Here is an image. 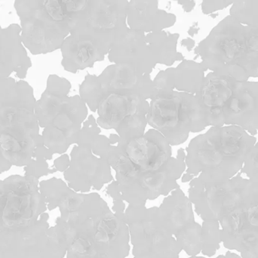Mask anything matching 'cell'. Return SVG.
Wrapping results in <instances>:
<instances>
[{
  "label": "cell",
  "instance_id": "obj_1",
  "mask_svg": "<svg viewBox=\"0 0 258 258\" xmlns=\"http://www.w3.org/2000/svg\"><path fill=\"white\" fill-rule=\"evenodd\" d=\"M57 208L68 243L67 258H125L130 251L128 225L97 192L79 193L68 186Z\"/></svg>",
  "mask_w": 258,
  "mask_h": 258
},
{
  "label": "cell",
  "instance_id": "obj_2",
  "mask_svg": "<svg viewBox=\"0 0 258 258\" xmlns=\"http://www.w3.org/2000/svg\"><path fill=\"white\" fill-rule=\"evenodd\" d=\"M211 72L238 82L258 79V26H245L228 15L194 49Z\"/></svg>",
  "mask_w": 258,
  "mask_h": 258
},
{
  "label": "cell",
  "instance_id": "obj_3",
  "mask_svg": "<svg viewBox=\"0 0 258 258\" xmlns=\"http://www.w3.org/2000/svg\"><path fill=\"white\" fill-rule=\"evenodd\" d=\"M256 142L254 136L237 126L211 127L186 147V173L208 181L230 180L240 173Z\"/></svg>",
  "mask_w": 258,
  "mask_h": 258
},
{
  "label": "cell",
  "instance_id": "obj_4",
  "mask_svg": "<svg viewBox=\"0 0 258 258\" xmlns=\"http://www.w3.org/2000/svg\"><path fill=\"white\" fill-rule=\"evenodd\" d=\"M225 195L218 220L221 242L242 258H258V189L239 173Z\"/></svg>",
  "mask_w": 258,
  "mask_h": 258
},
{
  "label": "cell",
  "instance_id": "obj_5",
  "mask_svg": "<svg viewBox=\"0 0 258 258\" xmlns=\"http://www.w3.org/2000/svg\"><path fill=\"white\" fill-rule=\"evenodd\" d=\"M14 7L21 22L23 44L32 55L61 48L71 33L68 0H17Z\"/></svg>",
  "mask_w": 258,
  "mask_h": 258
},
{
  "label": "cell",
  "instance_id": "obj_6",
  "mask_svg": "<svg viewBox=\"0 0 258 258\" xmlns=\"http://www.w3.org/2000/svg\"><path fill=\"white\" fill-rule=\"evenodd\" d=\"M110 166L116 171V181L122 201L128 205L146 206L148 200L168 196L180 188L177 180L186 171L184 161L171 158L166 168L151 174H143L135 169L130 160L116 145L108 159Z\"/></svg>",
  "mask_w": 258,
  "mask_h": 258
},
{
  "label": "cell",
  "instance_id": "obj_7",
  "mask_svg": "<svg viewBox=\"0 0 258 258\" xmlns=\"http://www.w3.org/2000/svg\"><path fill=\"white\" fill-rule=\"evenodd\" d=\"M71 35L92 38L107 46L122 37L127 24V0H68Z\"/></svg>",
  "mask_w": 258,
  "mask_h": 258
},
{
  "label": "cell",
  "instance_id": "obj_8",
  "mask_svg": "<svg viewBox=\"0 0 258 258\" xmlns=\"http://www.w3.org/2000/svg\"><path fill=\"white\" fill-rule=\"evenodd\" d=\"M39 185L38 179L29 176L0 180V233L32 227L48 210Z\"/></svg>",
  "mask_w": 258,
  "mask_h": 258
},
{
  "label": "cell",
  "instance_id": "obj_9",
  "mask_svg": "<svg viewBox=\"0 0 258 258\" xmlns=\"http://www.w3.org/2000/svg\"><path fill=\"white\" fill-rule=\"evenodd\" d=\"M125 221L134 258H180L181 248L161 224L157 207L128 205Z\"/></svg>",
  "mask_w": 258,
  "mask_h": 258
},
{
  "label": "cell",
  "instance_id": "obj_10",
  "mask_svg": "<svg viewBox=\"0 0 258 258\" xmlns=\"http://www.w3.org/2000/svg\"><path fill=\"white\" fill-rule=\"evenodd\" d=\"M34 112L26 109H0V151L12 165L25 167L42 135Z\"/></svg>",
  "mask_w": 258,
  "mask_h": 258
},
{
  "label": "cell",
  "instance_id": "obj_11",
  "mask_svg": "<svg viewBox=\"0 0 258 258\" xmlns=\"http://www.w3.org/2000/svg\"><path fill=\"white\" fill-rule=\"evenodd\" d=\"M194 95L174 91L168 96L153 98L147 124L157 130L171 146L184 143L192 129Z\"/></svg>",
  "mask_w": 258,
  "mask_h": 258
},
{
  "label": "cell",
  "instance_id": "obj_12",
  "mask_svg": "<svg viewBox=\"0 0 258 258\" xmlns=\"http://www.w3.org/2000/svg\"><path fill=\"white\" fill-rule=\"evenodd\" d=\"M237 80L210 72L205 77L192 99L191 133H200L208 127H224V110L233 97Z\"/></svg>",
  "mask_w": 258,
  "mask_h": 258
},
{
  "label": "cell",
  "instance_id": "obj_13",
  "mask_svg": "<svg viewBox=\"0 0 258 258\" xmlns=\"http://www.w3.org/2000/svg\"><path fill=\"white\" fill-rule=\"evenodd\" d=\"M180 188L174 189L157 208L158 216L165 230L190 257L202 251V226L196 222L192 205Z\"/></svg>",
  "mask_w": 258,
  "mask_h": 258
},
{
  "label": "cell",
  "instance_id": "obj_14",
  "mask_svg": "<svg viewBox=\"0 0 258 258\" xmlns=\"http://www.w3.org/2000/svg\"><path fill=\"white\" fill-rule=\"evenodd\" d=\"M69 168L63 173L67 184L79 193L99 191L114 180L107 161L95 156L89 146L74 145Z\"/></svg>",
  "mask_w": 258,
  "mask_h": 258
},
{
  "label": "cell",
  "instance_id": "obj_15",
  "mask_svg": "<svg viewBox=\"0 0 258 258\" xmlns=\"http://www.w3.org/2000/svg\"><path fill=\"white\" fill-rule=\"evenodd\" d=\"M68 243L60 224L50 227L39 220L34 225L18 233L15 242V258H63Z\"/></svg>",
  "mask_w": 258,
  "mask_h": 258
},
{
  "label": "cell",
  "instance_id": "obj_16",
  "mask_svg": "<svg viewBox=\"0 0 258 258\" xmlns=\"http://www.w3.org/2000/svg\"><path fill=\"white\" fill-rule=\"evenodd\" d=\"M119 148L132 162L135 169L143 174L162 171L172 158L171 145L154 129H150L142 136L132 139Z\"/></svg>",
  "mask_w": 258,
  "mask_h": 258
},
{
  "label": "cell",
  "instance_id": "obj_17",
  "mask_svg": "<svg viewBox=\"0 0 258 258\" xmlns=\"http://www.w3.org/2000/svg\"><path fill=\"white\" fill-rule=\"evenodd\" d=\"M224 126H237L254 136L258 133V81L238 82L224 110Z\"/></svg>",
  "mask_w": 258,
  "mask_h": 258
},
{
  "label": "cell",
  "instance_id": "obj_18",
  "mask_svg": "<svg viewBox=\"0 0 258 258\" xmlns=\"http://www.w3.org/2000/svg\"><path fill=\"white\" fill-rule=\"evenodd\" d=\"M98 77L104 94L139 95L146 100L150 99L153 89L151 77L131 65H109Z\"/></svg>",
  "mask_w": 258,
  "mask_h": 258
},
{
  "label": "cell",
  "instance_id": "obj_19",
  "mask_svg": "<svg viewBox=\"0 0 258 258\" xmlns=\"http://www.w3.org/2000/svg\"><path fill=\"white\" fill-rule=\"evenodd\" d=\"M108 59L113 64H125L146 74H151L157 65L154 51L142 32L128 29L110 48Z\"/></svg>",
  "mask_w": 258,
  "mask_h": 258
},
{
  "label": "cell",
  "instance_id": "obj_20",
  "mask_svg": "<svg viewBox=\"0 0 258 258\" xmlns=\"http://www.w3.org/2000/svg\"><path fill=\"white\" fill-rule=\"evenodd\" d=\"M21 26L12 24L6 28L0 25V80L16 73L18 78L27 77L31 68V59L21 39Z\"/></svg>",
  "mask_w": 258,
  "mask_h": 258
},
{
  "label": "cell",
  "instance_id": "obj_21",
  "mask_svg": "<svg viewBox=\"0 0 258 258\" xmlns=\"http://www.w3.org/2000/svg\"><path fill=\"white\" fill-rule=\"evenodd\" d=\"M110 50V47L92 38L70 34L60 48L61 65L65 71L77 74L104 61Z\"/></svg>",
  "mask_w": 258,
  "mask_h": 258
},
{
  "label": "cell",
  "instance_id": "obj_22",
  "mask_svg": "<svg viewBox=\"0 0 258 258\" xmlns=\"http://www.w3.org/2000/svg\"><path fill=\"white\" fill-rule=\"evenodd\" d=\"M150 102L139 95L104 94L98 107V126L106 130H116L122 123L138 114H147Z\"/></svg>",
  "mask_w": 258,
  "mask_h": 258
},
{
  "label": "cell",
  "instance_id": "obj_23",
  "mask_svg": "<svg viewBox=\"0 0 258 258\" xmlns=\"http://www.w3.org/2000/svg\"><path fill=\"white\" fill-rule=\"evenodd\" d=\"M177 17L163 9H159V2L147 0L128 1L127 24L135 31L147 33L162 31L173 27Z\"/></svg>",
  "mask_w": 258,
  "mask_h": 258
},
{
  "label": "cell",
  "instance_id": "obj_24",
  "mask_svg": "<svg viewBox=\"0 0 258 258\" xmlns=\"http://www.w3.org/2000/svg\"><path fill=\"white\" fill-rule=\"evenodd\" d=\"M87 115V106L80 95L68 96L63 101L60 113L50 126L60 130L72 145H77L82 124L86 121Z\"/></svg>",
  "mask_w": 258,
  "mask_h": 258
},
{
  "label": "cell",
  "instance_id": "obj_25",
  "mask_svg": "<svg viewBox=\"0 0 258 258\" xmlns=\"http://www.w3.org/2000/svg\"><path fill=\"white\" fill-rule=\"evenodd\" d=\"M36 103L33 87L25 80L16 81L10 77L0 80V109L15 108L34 112Z\"/></svg>",
  "mask_w": 258,
  "mask_h": 258
},
{
  "label": "cell",
  "instance_id": "obj_26",
  "mask_svg": "<svg viewBox=\"0 0 258 258\" xmlns=\"http://www.w3.org/2000/svg\"><path fill=\"white\" fill-rule=\"evenodd\" d=\"M179 37V33L165 30L146 34V40L154 51L158 64L171 68L176 62L184 60L183 55L177 49Z\"/></svg>",
  "mask_w": 258,
  "mask_h": 258
},
{
  "label": "cell",
  "instance_id": "obj_27",
  "mask_svg": "<svg viewBox=\"0 0 258 258\" xmlns=\"http://www.w3.org/2000/svg\"><path fill=\"white\" fill-rule=\"evenodd\" d=\"M207 68L194 60L182 61L174 68L175 91L195 95L200 89Z\"/></svg>",
  "mask_w": 258,
  "mask_h": 258
},
{
  "label": "cell",
  "instance_id": "obj_28",
  "mask_svg": "<svg viewBox=\"0 0 258 258\" xmlns=\"http://www.w3.org/2000/svg\"><path fill=\"white\" fill-rule=\"evenodd\" d=\"M68 95L45 89L40 98L36 101L34 114L39 127L45 128L52 124L54 118L60 113L63 101Z\"/></svg>",
  "mask_w": 258,
  "mask_h": 258
},
{
  "label": "cell",
  "instance_id": "obj_29",
  "mask_svg": "<svg viewBox=\"0 0 258 258\" xmlns=\"http://www.w3.org/2000/svg\"><path fill=\"white\" fill-rule=\"evenodd\" d=\"M80 97L92 112L98 111L100 103L104 98V92L98 76L88 74L85 77L80 86Z\"/></svg>",
  "mask_w": 258,
  "mask_h": 258
},
{
  "label": "cell",
  "instance_id": "obj_30",
  "mask_svg": "<svg viewBox=\"0 0 258 258\" xmlns=\"http://www.w3.org/2000/svg\"><path fill=\"white\" fill-rule=\"evenodd\" d=\"M221 228L218 221H205L202 226V253L207 257L215 255L219 249Z\"/></svg>",
  "mask_w": 258,
  "mask_h": 258
},
{
  "label": "cell",
  "instance_id": "obj_31",
  "mask_svg": "<svg viewBox=\"0 0 258 258\" xmlns=\"http://www.w3.org/2000/svg\"><path fill=\"white\" fill-rule=\"evenodd\" d=\"M229 15L243 25L258 26V1L234 2Z\"/></svg>",
  "mask_w": 258,
  "mask_h": 258
},
{
  "label": "cell",
  "instance_id": "obj_32",
  "mask_svg": "<svg viewBox=\"0 0 258 258\" xmlns=\"http://www.w3.org/2000/svg\"><path fill=\"white\" fill-rule=\"evenodd\" d=\"M42 137L44 145L53 154H65L72 145L60 130L52 126H48L44 128Z\"/></svg>",
  "mask_w": 258,
  "mask_h": 258
},
{
  "label": "cell",
  "instance_id": "obj_33",
  "mask_svg": "<svg viewBox=\"0 0 258 258\" xmlns=\"http://www.w3.org/2000/svg\"><path fill=\"white\" fill-rule=\"evenodd\" d=\"M174 90V68L171 67L159 71L153 79L150 100L159 97L168 96L171 95Z\"/></svg>",
  "mask_w": 258,
  "mask_h": 258
},
{
  "label": "cell",
  "instance_id": "obj_34",
  "mask_svg": "<svg viewBox=\"0 0 258 258\" xmlns=\"http://www.w3.org/2000/svg\"><path fill=\"white\" fill-rule=\"evenodd\" d=\"M101 134V128L93 115H89L84 121L79 133L77 145L90 146L93 141Z\"/></svg>",
  "mask_w": 258,
  "mask_h": 258
},
{
  "label": "cell",
  "instance_id": "obj_35",
  "mask_svg": "<svg viewBox=\"0 0 258 258\" xmlns=\"http://www.w3.org/2000/svg\"><path fill=\"white\" fill-rule=\"evenodd\" d=\"M240 174H245L247 179L258 189V142L247 156Z\"/></svg>",
  "mask_w": 258,
  "mask_h": 258
},
{
  "label": "cell",
  "instance_id": "obj_36",
  "mask_svg": "<svg viewBox=\"0 0 258 258\" xmlns=\"http://www.w3.org/2000/svg\"><path fill=\"white\" fill-rule=\"evenodd\" d=\"M24 176L33 177L38 180H39L41 177L48 175V174L57 172L55 168H49L46 161L36 160L33 159L27 166L24 167Z\"/></svg>",
  "mask_w": 258,
  "mask_h": 258
},
{
  "label": "cell",
  "instance_id": "obj_37",
  "mask_svg": "<svg viewBox=\"0 0 258 258\" xmlns=\"http://www.w3.org/2000/svg\"><path fill=\"white\" fill-rule=\"evenodd\" d=\"M113 145L110 144L109 138L100 134L91 144L89 148L95 156L107 161V156L111 151Z\"/></svg>",
  "mask_w": 258,
  "mask_h": 258
},
{
  "label": "cell",
  "instance_id": "obj_38",
  "mask_svg": "<svg viewBox=\"0 0 258 258\" xmlns=\"http://www.w3.org/2000/svg\"><path fill=\"white\" fill-rule=\"evenodd\" d=\"M231 1H203L201 4L202 12L204 15H212L219 10H223L232 6Z\"/></svg>",
  "mask_w": 258,
  "mask_h": 258
},
{
  "label": "cell",
  "instance_id": "obj_39",
  "mask_svg": "<svg viewBox=\"0 0 258 258\" xmlns=\"http://www.w3.org/2000/svg\"><path fill=\"white\" fill-rule=\"evenodd\" d=\"M53 153L45 146L42 141V137L39 139L37 145L33 151V159L36 160L49 161L53 158Z\"/></svg>",
  "mask_w": 258,
  "mask_h": 258
},
{
  "label": "cell",
  "instance_id": "obj_40",
  "mask_svg": "<svg viewBox=\"0 0 258 258\" xmlns=\"http://www.w3.org/2000/svg\"><path fill=\"white\" fill-rule=\"evenodd\" d=\"M71 163V158L67 154H61L54 162V168L59 172L64 173L68 169Z\"/></svg>",
  "mask_w": 258,
  "mask_h": 258
},
{
  "label": "cell",
  "instance_id": "obj_41",
  "mask_svg": "<svg viewBox=\"0 0 258 258\" xmlns=\"http://www.w3.org/2000/svg\"><path fill=\"white\" fill-rule=\"evenodd\" d=\"M107 193L113 198V201H122V195H121L120 191L118 187L117 182L113 180L107 186Z\"/></svg>",
  "mask_w": 258,
  "mask_h": 258
},
{
  "label": "cell",
  "instance_id": "obj_42",
  "mask_svg": "<svg viewBox=\"0 0 258 258\" xmlns=\"http://www.w3.org/2000/svg\"><path fill=\"white\" fill-rule=\"evenodd\" d=\"M125 204L123 201H113L112 212L116 217L125 221Z\"/></svg>",
  "mask_w": 258,
  "mask_h": 258
},
{
  "label": "cell",
  "instance_id": "obj_43",
  "mask_svg": "<svg viewBox=\"0 0 258 258\" xmlns=\"http://www.w3.org/2000/svg\"><path fill=\"white\" fill-rule=\"evenodd\" d=\"M180 44H181V46L186 48L188 51H192L196 46L195 40L191 37L185 38V39H182Z\"/></svg>",
  "mask_w": 258,
  "mask_h": 258
},
{
  "label": "cell",
  "instance_id": "obj_44",
  "mask_svg": "<svg viewBox=\"0 0 258 258\" xmlns=\"http://www.w3.org/2000/svg\"><path fill=\"white\" fill-rule=\"evenodd\" d=\"M177 3L181 6L182 9L186 13L192 12L196 6L195 1H178Z\"/></svg>",
  "mask_w": 258,
  "mask_h": 258
},
{
  "label": "cell",
  "instance_id": "obj_45",
  "mask_svg": "<svg viewBox=\"0 0 258 258\" xmlns=\"http://www.w3.org/2000/svg\"><path fill=\"white\" fill-rule=\"evenodd\" d=\"M12 165L3 157L0 151V174L9 171L12 168Z\"/></svg>",
  "mask_w": 258,
  "mask_h": 258
},
{
  "label": "cell",
  "instance_id": "obj_46",
  "mask_svg": "<svg viewBox=\"0 0 258 258\" xmlns=\"http://www.w3.org/2000/svg\"><path fill=\"white\" fill-rule=\"evenodd\" d=\"M200 28L199 27L198 22L194 23L192 25L189 27L188 30V34L190 36H194L195 35L198 34L199 31H200Z\"/></svg>",
  "mask_w": 258,
  "mask_h": 258
},
{
  "label": "cell",
  "instance_id": "obj_47",
  "mask_svg": "<svg viewBox=\"0 0 258 258\" xmlns=\"http://www.w3.org/2000/svg\"><path fill=\"white\" fill-rule=\"evenodd\" d=\"M109 141L112 145H116L120 141V137L117 133H112L109 136Z\"/></svg>",
  "mask_w": 258,
  "mask_h": 258
},
{
  "label": "cell",
  "instance_id": "obj_48",
  "mask_svg": "<svg viewBox=\"0 0 258 258\" xmlns=\"http://www.w3.org/2000/svg\"><path fill=\"white\" fill-rule=\"evenodd\" d=\"M195 178L194 175H191V174H187V173H185L182 175L181 177V181L182 183H188V182L192 181Z\"/></svg>",
  "mask_w": 258,
  "mask_h": 258
},
{
  "label": "cell",
  "instance_id": "obj_49",
  "mask_svg": "<svg viewBox=\"0 0 258 258\" xmlns=\"http://www.w3.org/2000/svg\"><path fill=\"white\" fill-rule=\"evenodd\" d=\"M186 151L183 148H179L178 151H177V158L176 159H179V160L184 161L186 159Z\"/></svg>",
  "mask_w": 258,
  "mask_h": 258
},
{
  "label": "cell",
  "instance_id": "obj_50",
  "mask_svg": "<svg viewBox=\"0 0 258 258\" xmlns=\"http://www.w3.org/2000/svg\"><path fill=\"white\" fill-rule=\"evenodd\" d=\"M216 258H242L240 256L237 255L236 254H234V253L230 252V251H228L225 255H220L218 256V257Z\"/></svg>",
  "mask_w": 258,
  "mask_h": 258
},
{
  "label": "cell",
  "instance_id": "obj_51",
  "mask_svg": "<svg viewBox=\"0 0 258 258\" xmlns=\"http://www.w3.org/2000/svg\"><path fill=\"white\" fill-rule=\"evenodd\" d=\"M48 219H49V215L46 212H44L42 215L39 216V220L42 221H47L48 222Z\"/></svg>",
  "mask_w": 258,
  "mask_h": 258
},
{
  "label": "cell",
  "instance_id": "obj_52",
  "mask_svg": "<svg viewBox=\"0 0 258 258\" xmlns=\"http://www.w3.org/2000/svg\"><path fill=\"white\" fill-rule=\"evenodd\" d=\"M210 16L212 17V18H217L218 16V13H213L212 15H210Z\"/></svg>",
  "mask_w": 258,
  "mask_h": 258
},
{
  "label": "cell",
  "instance_id": "obj_53",
  "mask_svg": "<svg viewBox=\"0 0 258 258\" xmlns=\"http://www.w3.org/2000/svg\"><path fill=\"white\" fill-rule=\"evenodd\" d=\"M189 258H206V257H197V256H196V257H190Z\"/></svg>",
  "mask_w": 258,
  "mask_h": 258
}]
</instances>
